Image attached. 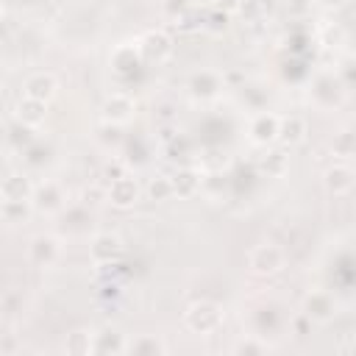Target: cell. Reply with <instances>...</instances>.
Segmentation results:
<instances>
[{
    "mask_svg": "<svg viewBox=\"0 0 356 356\" xmlns=\"http://www.w3.org/2000/svg\"><path fill=\"white\" fill-rule=\"evenodd\" d=\"M17 120L25 125V128H39L44 120H47V103L42 100H33V97H22L17 103Z\"/></svg>",
    "mask_w": 356,
    "mask_h": 356,
    "instance_id": "18",
    "label": "cell"
},
{
    "mask_svg": "<svg viewBox=\"0 0 356 356\" xmlns=\"http://www.w3.org/2000/svg\"><path fill=\"white\" fill-rule=\"evenodd\" d=\"M342 39H345V31H342L339 25H334V28H328V31H325V36H323V44H325V47H337Z\"/></svg>",
    "mask_w": 356,
    "mask_h": 356,
    "instance_id": "29",
    "label": "cell"
},
{
    "mask_svg": "<svg viewBox=\"0 0 356 356\" xmlns=\"http://www.w3.org/2000/svg\"><path fill=\"white\" fill-rule=\"evenodd\" d=\"M217 6L222 11H239L242 8V0H217Z\"/></svg>",
    "mask_w": 356,
    "mask_h": 356,
    "instance_id": "31",
    "label": "cell"
},
{
    "mask_svg": "<svg viewBox=\"0 0 356 356\" xmlns=\"http://www.w3.org/2000/svg\"><path fill=\"white\" fill-rule=\"evenodd\" d=\"M0 17H3V0H0Z\"/></svg>",
    "mask_w": 356,
    "mask_h": 356,
    "instance_id": "33",
    "label": "cell"
},
{
    "mask_svg": "<svg viewBox=\"0 0 356 356\" xmlns=\"http://www.w3.org/2000/svg\"><path fill=\"white\" fill-rule=\"evenodd\" d=\"M184 320H186V328L192 334H211L222 325V309L214 300H195L186 309Z\"/></svg>",
    "mask_w": 356,
    "mask_h": 356,
    "instance_id": "2",
    "label": "cell"
},
{
    "mask_svg": "<svg viewBox=\"0 0 356 356\" xmlns=\"http://www.w3.org/2000/svg\"><path fill=\"white\" fill-rule=\"evenodd\" d=\"M33 184L25 172H11L0 181V200H31Z\"/></svg>",
    "mask_w": 356,
    "mask_h": 356,
    "instance_id": "16",
    "label": "cell"
},
{
    "mask_svg": "<svg viewBox=\"0 0 356 356\" xmlns=\"http://www.w3.org/2000/svg\"><path fill=\"white\" fill-rule=\"evenodd\" d=\"M353 167L350 164H345V161H334L325 172H323V186H325V192L328 195H334V197H342V195H348L350 189H353Z\"/></svg>",
    "mask_w": 356,
    "mask_h": 356,
    "instance_id": "11",
    "label": "cell"
},
{
    "mask_svg": "<svg viewBox=\"0 0 356 356\" xmlns=\"http://www.w3.org/2000/svg\"><path fill=\"white\" fill-rule=\"evenodd\" d=\"M125 353H147V356L167 353V342L156 334H139L134 339H125Z\"/></svg>",
    "mask_w": 356,
    "mask_h": 356,
    "instance_id": "20",
    "label": "cell"
},
{
    "mask_svg": "<svg viewBox=\"0 0 356 356\" xmlns=\"http://www.w3.org/2000/svg\"><path fill=\"white\" fill-rule=\"evenodd\" d=\"M248 261H250V270L256 275H275V273H281V267L286 261V253L275 242H261V245H256L250 250Z\"/></svg>",
    "mask_w": 356,
    "mask_h": 356,
    "instance_id": "4",
    "label": "cell"
},
{
    "mask_svg": "<svg viewBox=\"0 0 356 356\" xmlns=\"http://www.w3.org/2000/svg\"><path fill=\"white\" fill-rule=\"evenodd\" d=\"M28 256H31L33 264H39V267H50V264L61 256V242H58L53 234H39V236L31 239Z\"/></svg>",
    "mask_w": 356,
    "mask_h": 356,
    "instance_id": "14",
    "label": "cell"
},
{
    "mask_svg": "<svg viewBox=\"0 0 356 356\" xmlns=\"http://www.w3.org/2000/svg\"><path fill=\"white\" fill-rule=\"evenodd\" d=\"M320 6H325V8H339L342 3H348V0H317Z\"/></svg>",
    "mask_w": 356,
    "mask_h": 356,
    "instance_id": "32",
    "label": "cell"
},
{
    "mask_svg": "<svg viewBox=\"0 0 356 356\" xmlns=\"http://www.w3.org/2000/svg\"><path fill=\"white\" fill-rule=\"evenodd\" d=\"M31 206L33 211L39 214H56L67 206V192L58 181H42V184H33V192H31Z\"/></svg>",
    "mask_w": 356,
    "mask_h": 356,
    "instance_id": "3",
    "label": "cell"
},
{
    "mask_svg": "<svg viewBox=\"0 0 356 356\" xmlns=\"http://www.w3.org/2000/svg\"><path fill=\"white\" fill-rule=\"evenodd\" d=\"M67 350L70 353H92V331H86V328L72 331L67 339Z\"/></svg>",
    "mask_w": 356,
    "mask_h": 356,
    "instance_id": "27",
    "label": "cell"
},
{
    "mask_svg": "<svg viewBox=\"0 0 356 356\" xmlns=\"http://www.w3.org/2000/svg\"><path fill=\"white\" fill-rule=\"evenodd\" d=\"M259 167H261L267 175H273V178H281V175L289 170V156H286V150H284V147L267 150V153H264V159L259 161Z\"/></svg>",
    "mask_w": 356,
    "mask_h": 356,
    "instance_id": "21",
    "label": "cell"
},
{
    "mask_svg": "<svg viewBox=\"0 0 356 356\" xmlns=\"http://www.w3.org/2000/svg\"><path fill=\"white\" fill-rule=\"evenodd\" d=\"M278 136V114L273 111H259L253 114V120L248 122V139L259 147H270Z\"/></svg>",
    "mask_w": 356,
    "mask_h": 356,
    "instance_id": "7",
    "label": "cell"
},
{
    "mask_svg": "<svg viewBox=\"0 0 356 356\" xmlns=\"http://www.w3.org/2000/svg\"><path fill=\"white\" fill-rule=\"evenodd\" d=\"M31 200H0V217L6 220V222H22V220H28V214H31Z\"/></svg>",
    "mask_w": 356,
    "mask_h": 356,
    "instance_id": "22",
    "label": "cell"
},
{
    "mask_svg": "<svg viewBox=\"0 0 356 356\" xmlns=\"http://www.w3.org/2000/svg\"><path fill=\"white\" fill-rule=\"evenodd\" d=\"M106 200L111 206H117V209H131L139 200V184H136V178H131L125 172L117 175V178H111V184L106 186Z\"/></svg>",
    "mask_w": 356,
    "mask_h": 356,
    "instance_id": "8",
    "label": "cell"
},
{
    "mask_svg": "<svg viewBox=\"0 0 356 356\" xmlns=\"http://www.w3.org/2000/svg\"><path fill=\"white\" fill-rule=\"evenodd\" d=\"M97 142L100 145H106V147H117L120 142H122V134H120V125H114V122H100V128H97Z\"/></svg>",
    "mask_w": 356,
    "mask_h": 356,
    "instance_id": "28",
    "label": "cell"
},
{
    "mask_svg": "<svg viewBox=\"0 0 356 356\" xmlns=\"http://www.w3.org/2000/svg\"><path fill=\"white\" fill-rule=\"evenodd\" d=\"M172 197H192L200 189V172L192 167H178L172 175Z\"/></svg>",
    "mask_w": 356,
    "mask_h": 356,
    "instance_id": "19",
    "label": "cell"
},
{
    "mask_svg": "<svg viewBox=\"0 0 356 356\" xmlns=\"http://www.w3.org/2000/svg\"><path fill=\"white\" fill-rule=\"evenodd\" d=\"M186 89L197 100H214L222 92V75L214 72V70H197V72L189 75Z\"/></svg>",
    "mask_w": 356,
    "mask_h": 356,
    "instance_id": "9",
    "label": "cell"
},
{
    "mask_svg": "<svg viewBox=\"0 0 356 356\" xmlns=\"http://www.w3.org/2000/svg\"><path fill=\"white\" fill-rule=\"evenodd\" d=\"M136 50L145 61H164L170 53H172V39L164 33V31H147L136 39Z\"/></svg>",
    "mask_w": 356,
    "mask_h": 356,
    "instance_id": "6",
    "label": "cell"
},
{
    "mask_svg": "<svg viewBox=\"0 0 356 356\" xmlns=\"http://www.w3.org/2000/svg\"><path fill=\"white\" fill-rule=\"evenodd\" d=\"M356 150V139H353V131L350 128H342L339 134H334L331 139V153L339 156V159H350Z\"/></svg>",
    "mask_w": 356,
    "mask_h": 356,
    "instance_id": "24",
    "label": "cell"
},
{
    "mask_svg": "<svg viewBox=\"0 0 356 356\" xmlns=\"http://www.w3.org/2000/svg\"><path fill=\"white\" fill-rule=\"evenodd\" d=\"M147 197L161 203V200H170L172 197V181L170 175H153L150 184H147Z\"/></svg>",
    "mask_w": 356,
    "mask_h": 356,
    "instance_id": "26",
    "label": "cell"
},
{
    "mask_svg": "<svg viewBox=\"0 0 356 356\" xmlns=\"http://www.w3.org/2000/svg\"><path fill=\"white\" fill-rule=\"evenodd\" d=\"M92 353H125V334L117 328L92 331Z\"/></svg>",
    "mask_w": 356,
    "mask_h": 356,
    "instance_id": "17",
    "label": "cell"
},
{
    "mask_svg": "<svg viewBox=\"0 0 356 356\" xmlns=\"http://www.w3.org/2000/svg\"><path fill=\"white\" fill-rule=\"evenodd\" d=\"M100 200H106V186H86L83 189V203L89 206V203H100Z\"/></svg>",
    "mask_w": 356,
    "mask_h": 356,
    "instance_id": "30",
    "label": "cell"
},
{
    "mask_svg": "<svg viewBox=\"0 0 356 356\" xmlns=\"http://www.w3.org/2000/svg\"><path fill=\"white\" fill-rule=\"evenodd\" d=\"M100 114H103L106 122L125 125V122L134 120V114H136V103H134V97H128V95H122V92H114V95H108V97L103 100Z\"/></svg>",
    "mask_w": 356,
    "mask_h": 356,
    "instance_id": "10",
    "label": "cell"
},
{
    "mask_svg": "<svg viewBox=\"0 0 356 356\" xmlns=\"http://www.w3.org/2000/svg\"><path fill=\"white\" fill-rule=\"evenodd\" d=\"M267 350H270V345L259 334H248V337H242L239 342L231 345V353H245V356H250V353H267Z\"/></svg>",
    "mask_w": 356,
    "mask_h": 356,
    "instance_id": "25",
    "label": "cell"
},
{
    "mask_svg": "<svg viewBox=\"0 0 356 356\" xmlns=\"http://www.w3.org/2000/svg\"><path fill=\"white\" fill-rule=\"evenodd\" d=\"M139 58H142V56H139V50H136L134 44H120V47L114 50V56H111V64H114L117 72H125V70H134Z\"/></svg>",
    "mask_w": 356,
    "mask_h": 356,
    "instance_id": "23",
    "label": "cell"
},
{
    "mask_svg": "<svg viewBox=\"0 0 356 356\" xmlns=\"http://www.w3.org/2000/svg\"><path fill=\"white\" fill-rule=\"evenodd\" d=\"M348 86L342 83V78L337 72H320L314 75V81L309 83V100L320 108V111H334L342 106Z\"/></svg>",
    "mask_w": 356,
    "mask_h": 356,
    "instance_id": "1",
    "label": "cell"
},
{
    "mask_svg": "<svg viewBox=\"0 0 356 356\" xmlns=\"http://www.w3.org/2000/svg\"><path fill=\"white\" fill-rule=\"evenodd\" d=\"M309 134V122L303 114H286V117H278V136L275 142H281L284 147H292V145H300Z\"/></svg>",
    "mask_w": 356,
    "mask_h": 356,
    "instance_id": "13",
    "label": "cell"
},
{
    "mask_svg": "<svg viewBox=\"0 0 356 356\" xmlns=\"http://www.w3.org/2000/svg\"><path fill=\"white\" fill-rule=\"evenodd\" d=\"M58 92V81L53 72H33L28 75L25 81V95L33 97V100H42V103H50Z\"/></svg>",
    "mask_w": 356,
    "mask_h": 356,
    "instance_id": "15",
    "label": "cell"
},
{
    "mask_svg": "<svg viewBox=\"0 0 356 356\" xmlns=\"http://www.w3.org/2000/svg\"><path fill=\"white\" fill-rule=\"evenodd\" d=\"M303 317H309V323H328L337 314V298L328 289H312L303 298Z\"/></svg>",
    "mask_w": 356,
    "mask_h": 356,
    "instance_id": "5",
    "label": "cell"
},
{
    "mask_svg": "<svg viewBox=\"0 0 356 356\" xmlns=\"http://www.w3.org/2000/svg\"><path fill=\"white\" fill-rule=\"evenodd\" d=\"M120 253H122V239L111 231H100L89 242V256L95 264H111Z\"/></svg>",
    "mask_w": 356,
    "mask_h": 356,
    "instance_id": "12",
    "label": "cell"
}]
</instances>
